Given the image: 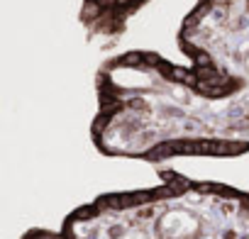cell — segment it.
Here are the masks:
<instances>
[{"label":"cell","instance_id":"cell-1","mask_svg":"<svg viewBox=\"0 0 249 239\" xmlns=\"http://www.w3.org/2000/svg\"><path fill=\"white\" fill-rule=\"evenodd\" d=\"M174 64L154 49L115 54L95 71L90 142L110 159L249 154V0H196Z\"/></svg>","mask_w":249,"mask_h":239},{"label":"cell","instance_id":"cell-2","mask_svg":"<svg viewBox=\"0 0 249 239\" xmlns=\"http://www.w3.org/2000/svg\"><path fill=\"white\" fill-rule=\"evenodd\" d=\"M159 183L110 190L20 239H249V190L159 169Z\"/></svg>","mask_w":249,"mask_h":239},{"label":"cell","instance_id":"cell-3","mask_svg":"<svg viewBox=\"0 0 249 239\" xmlns=\"http://www.w3.org/2000/svg\"><path fill=\"white\" fill-rule=\"evenodd\" d=\"M152 0H81L78 22L86 39H120L127 22Z\"/></svg>","mask_w":249,"mask_h":239}]
</instances>
